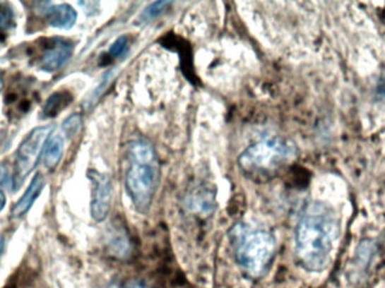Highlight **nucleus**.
Returning a JSON list of instances; mask_svg holds the SVG:
<instances>
[{"label": "nucleus", "instance_id": "39448f33", "mask_svg": "<svg viewBox=\"0 0 385 288\" xmlns=\"http://www.w3.org/2000/svg\"><path fill=\"white\" fill-rule=\"evenodd\" d=\"M52 125L41 126L32 131L26 136L25 140L20 143L16 152V164H15V174L13 177V188L18 189L24 183V180L33 172L36 164L39 162L40 157L47 140L52 136Z\"/></svg>", "mask_w": 385, "mask_h": 288}, {"label": "nucleus", "instance_id": "f03ea898", "mask_svg": "<svg viewBox=\"0 0 385 288\" xmlns=\"http://www.w3.org/2000/svg\"><path fill=\"white\" fill-rule=\"evenodd\" d=\"M128 157L125 187L136 211L147 214L153 205L160 179L157 153L153 144L136 140L130 144Z\"/></svg>", "mask_w": 385, "mask_h": 288}, {"label": "nucleus", "instance_id": "423d86ee", "mask_svg": "<svg viewBox=\"0 0 385 288\" xmlns=\"http://www.w3.org/2000/svg\"><path fill=\"white\" fill-rule=\"evenodd\" d=\"M88 178L93 184L90 213L95 221L103 222L111 211L113 197L111 179L105 174H100L96 170H90Z\"/></svg>", "mask_w": 385, "mask_h": 288}, {"label": "nucleus", "instance_id": "7ed1b4c3", "mask_svg": "<svg viewBox=\"0 0 385 288\" xmlns=\"http://www.w3.org/2000/svg\"><path fill=\"white\" fill-rule=\"evenodd\" d=\"M297 155L294 144L282 138H267L251 144L239 155L238 166L244 177L265 183L293 160Z\"/></svg>", "mask_w": 385, "mask_h": 288}, {"label": "nucleus", "instance_id": "ddd939ff", "mask_svg": "<svg viewBox=\"0 0 385 288\" xmlns=\"http://www.w3.org/2000/svg\"><path fill=\"white\" fill-rule=\"evenodd\" d=\"M14 24L13 9L6 4H0V32L7 31Z\"/></svg>", "mask_w": 385, "mask_h": 288}, {"label": "nucleus", "instance_id": "9d476101", "mask_svg": "<svg viewBox=\"0 0 385 288\" xmlns=\"http://www.w3.org/2000/svg\"><path fill=\"white\" fill-rule=\"evenodd\" d=\"M64 141L60 134L51 136L45 144L43 153V164L47 169H54L61 160L64 155Z\"/></svg>", "mask_w": 385, "mask_h": 288}, {"label": "nucleus", "instance_id": "f3484780", "mask_svg": "<svg viewBox=\"0 0 385 288\" xmlns=\"http://www.w3.org/2000/svg\"><path fill=\"white\" fill-rule=\"evenodd\" d=\"M4 251H5V238L0 236V257L3 256Z\"/></svg>", "mask_w": 385, "mask_h": 288}, {"label": "nucleus", "instance_id": "f257e3e1", "mask_svg": "<svg viewBox=\"0 0 385 288\" xmlns=\"http://www.w3.org/2000/svg\"><path fill=\"white\" fill-rule=\"evenodd\" d=\"M339 234L340 223L333 208L321 202L309 204L295 231V253L303 268L312 272L327 268Z\"/></svg>", "mask_w": 385, "mask_h": 288}, {"label": "nucleus", "instance_id": "6ab92c4d", "mask_svg": "<svg viewBox=\"0 0 385 288\" xmlns=\"http://www.w3.org/2000/svg\"><path fill=\"white\" fill-rule=\"evenodd\" d=\"M3 86H4L3 78H1V76H0V92H1V89H3Z\"/></svg>", "mask_w": 385, "mask_h": 288}, {"label": "nucleus", "instance_id": "1a4fd4ad", "mask_svg": "<svg viewBox=\"0 0 385 288\" xmlns=\"http://www.w3.org/2000/svg\"><path fill=\"white\" fill-rule=\"evenodd\" d=\"M45 17L52 28L69 30L77 20V11L68 4L51 6L45 11Z\"/></svg>", "mask_w": 385, "mask_h": 288}, {"label": "nucleus", "instance_id": "0eeeda50", "mask_svg": "<svg viewBox=\"0 0 385 288\" xmlns=\"http://www.w3.org/2000/svg\"><path fill=\"white\" fill-rule=\"evenodd\" d=\"M73 45L62 37L45 39L39 58L40 68L43 71L53 72L61 68L71 58Z\"/></svg>", "mask_w": 385, "mask_h": 288}, {"label": "nucleus", "instance_id": "20e7f679", "mask_svg": "<svg viewBox=\"0 0 385 288\" xmlns=\"http://www.w3.org/2000/svg\"><path fill=\"white\" fill-rule=\"evenodd\" d=\"M237 261L247 274L261 277L274 260L276 241L272 233L239 224L231 232Z\"/></svg>", "mask_w": 385, "mask_h": 288}, {"label": "nucleus", "instance_id": "f8f14e48", "mask_svg": "<svg viewBox=\"0 0 385 288\" xmlns=\"http://www.w3.org/2000/svg\"><path fill=\"white\" fill-rule=\"evenodd\" d=\"M170 5H172L170 1H158V3L151 4V5L148 6L147 8L144 9L141 15V20H146V22L155 20L157 17L164 14L165 11L170 8Z\"/></svg>", "mask_w": 385, "mask_h": 288}, {"label": "nucleus", "instance_id": "dca6fc26", "mask_svg": "<svg viewBox=\"0 0 385 288\" xmlns=\"http://www.w3.org/2000/svg\"><path fill=\"white\" fill-rule=\"evenodd\" d=\"M6 205V195L1 189H0V212L3 211Z\"/></svg>", "mask_w": 385, "mask_h": 288}, {"label": "nucleus", "instance_id": "9b49d317", "mask_svg": "<svg viewBox=\"0 0 385 288\" xmlns=\"http://www.w3.org/2000/svg\"><path fill=\"white\" fill-rule=\"evenodd\" d=\"M72 102V96L68 92H58L51 95L45 102L43 108V115L45 117H56L59 113H61L64 108L67 107Z\"/></svg>", "mask_w": 385, "mask_h": 288}, {"label": "nucleus", "instance_id": "2eb2a0df", "mask_svg": "<svg viewBox=\"0 0 385 288\" xmlns=\"http://www.w3.org/2000/svg\"><path fill=\"white\" fill-rule=\"evenodd\" d=\"M81 116L79 115H72L64 123L62 128H64V133L67 134L68 136H71L77 133L78 130L81 128Z\"/></svg>", "mask_w": 385, "mask_h": 288}, {"label": "nucleus", "instance_id": "a211bd4d", "mask_svg": "<svg viewBox=\"0 0 385 288\" xmlns=\"http://www.w3.org/2000/svg\"><path fill=\"white\" fill-rule=\"evenodd\" d=\"M123 288H146L139 283L129 284V285L124 286Z\"/></svg>", "mask_w": 385, "mask_h": 288}, {"label": "nucleus", "instance_id": "6e6552de", "mask_svg": "<svg viewBox=\"0 0 385 288\" xmlns=\"http://www.w3.org/2000/svg\"><path fill=\"white\" fill-rule=\"evenodd\" d=\"M45 180L43 175H42L41 172L36 174L24 195L20 197V200L15 204L14 208L11 210V217L17 220L25 215L31 210L34 202L37 200V197L40 196L42 191L45 188Z\"/></svg>", "mask_w": 385, "mask_h": 288}, {"label": "nucleus", "instance_id": "4468645a", "mask_svg": "<svg viewBox=\"0 0 385 288\" xmlns=\"http://www.w3.org/2000/svg\"><path fill=\"white\" fill-rule=\"evenodd\" d=\"M129 50V39L126 36H121L117 41L114 42L111 49H109V54L113 58H121L125 56V53Z\"/></svg>", "mask_w": 385, "mask_h": 288}]
</instances>
